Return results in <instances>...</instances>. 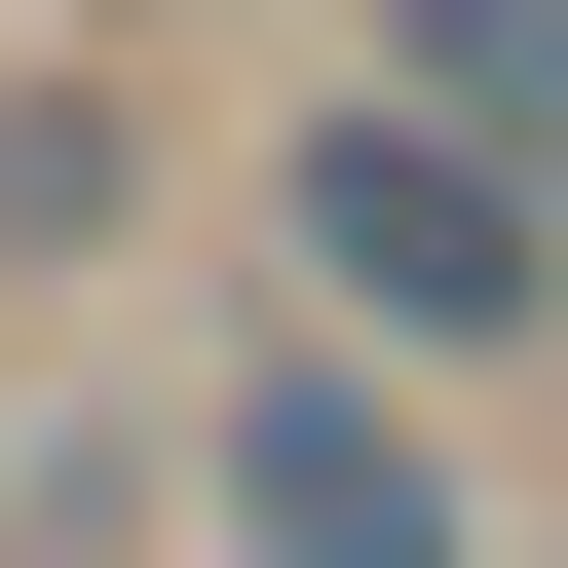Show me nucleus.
<instances>
[{
  "label": "nucleus",
  "instance_id": "obj_3",
  "mask_svg": "<svg viewBox=\"0 0 568 568\" xmlns=\"http://www.w3.org/2000/svg\"><path fill=\"white\" fill-rule=\"evenodd\" d=\"M379 77H417V114H493V152H568V0H379Z\"/></svg>",
  "mask_w": 568,
  "mask_h": 568
},
{
  "label": "nucleus",
  "instance_id": "obj_4",
  "mask_svg": "<svg viewBox=\"0 0 568 568\" xmlns=\"http://www.w3.org/2000/svg\"><path fill=\"white\" fill-rule=\"evenodd\" d=\"M114 190H152V152H114V77H0V265H77Z\"/></svg>",
  "mask_w": 568,
  "mask_h": 568
},
{
  "label": "nucleus",
  "instance_id": "obj_1",
  "mask_svg": "<svg viewBox=\"0 0 568 568\" xmlns=\"http://www.w3.org/2000/svg\"><path fill=\"white\" fill-rule=\"evenodd\" d=\"M265 304L379 342V379H568V152H493L417 77H304L265 114Z\"/></svg>",
  "mask_w": 568,
  "mask_h": 568
},
{
  "label": "nucleus",
  "instance_id": "obj_2",
  "mask_svg": "<svg viewBox=\"0 0 568 568\" xmlns=\"http://www.w3.org/2000/svg\"><path fill=\"white\" fill-rule=\"evenodd\" d=\"M190 530H227V568H493V493H455V379H379V342H304V304L227 342V417H190Z\"/></svg>",
  "mask_w": 568,
  "mask_h": 568
}]
</instances>
